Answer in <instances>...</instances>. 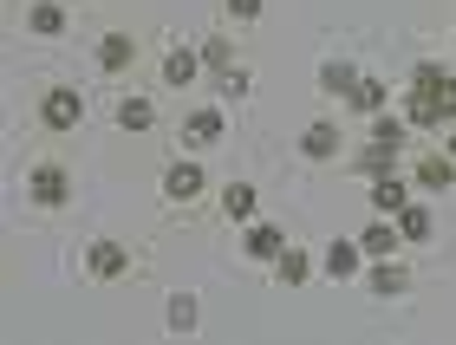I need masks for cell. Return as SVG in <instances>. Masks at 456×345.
<instances>
[{
  "mask_svg": "<svg viewBox=\"0 0 456 345\" xmlns=\"http://www.w3.org/2000/svg\"><path fill=\"white\" fill-rule=\"evenodd\" d=\"M157 189H163V202H170V209H190V202L209 196V170H202L196 156H176V164H163Z\"/></svg>",
  "mask_w": 456,
  "mask_h": 345,
  "instance_id": "obj_2",
  "label": "cell"
},
{
  "mask_svg": "<svg viewBox=\"0 0 456 345\" xmlns=\"http://www.w3.org/2000/svg\"><path fill=\"white\" fill-rule=\"evenodd\" d=\"M398 170H404V144H379V137H371L365 150H352V176H365V182L398 176Z\"/></svg>",
  "mask_w": 456,
  "mask_h": 345,
  "instance_id": "obj_9",
  "label": "cell"
},
{
  "mask_svg": "<svg viewBox=\"0 0 456 345\" xmlns=\"http://www.w3.org/2000/svg\"><path fill=\"white\" fill-rule=\"evenodd\" d=\"M450 164H456V124H450Z\"/></svg>",
  "mask_w": 456,
  "mask_h": 345,
  "instance_id": "obj_27",
  "label": "cell"
},
{
  "mask_svg": "<svg viewBox=\"0 0 456 345\" xmlns=\"http://www.w3.org/2000/svg\"><path fill=\"white\" fill-rule=\"evenodd\" d=\"M281 248H287V235L274 229V221H241V254L248 261H267V268H274Z\"/></svg>",
  "mask_w": 456,
  "mask_h": 345,
  "instance_id": "obj_11",
  "label": "cell"
},
{
  "mask_svg": "<svg viewBox=\"0 0 456 345\" xmlns=\"http://www.w3.org/2000/svg\"><path fill=\"white\" fill-rule=\"evenodd\" d=\"M404 117H371V137H379V144H404Z\"/></svg>",
  "mask_w": 456,
  "mask_h": 345,
  "instance_id": "obj_25",
  "label": "cell"
},
{
  "mask_svg": "<svg viewBox=\"0 0 456 345\" xmlns=\"http://www.w3.org/2000/svg\"><path fill=\"white\" fill-rule=\"evenodd\" d=\"M27 196H33V209H66V202H72V176H66V164H53V156H46V164H33V176H27Z\"/></svg>",
  "mask_w": 456,
  "mask_h": 345,
  "instance_id": "obj_4",
  "label": "cell"
},
{
  "mask_svg": "<svg viewBox=\"0 0 456 345\" xmlns=\"http://www.w3.org/2000/svg\"><path fill=\"white\" fill-rule=\"evenodd\" d=\"M111 117H118V131H157V98L124 92L118 105H111Z\"/></svg>",
  "mask_w": 456,
  "mask_h": 345,
  "instance_id": "obj_16",
  "label": "cell"
},
{
  "mask_svg": "<svg viewBox=\"0 0 456 345\" xmlns=\"http://www.w3.org/2000/svg\"><path fill=\"white\" fill-rule=\"evenodd\" d=\"M274 280H281V287H306V280H314V254L287 241V248H281V261H274Z\"/></svg>",
  "mask_w": 456,
  "mask_h": 345,
  "instance_id": "obj_18",
  "label": "cell"
},
{
  "mask_svg": "<svg viewBox=\"0 0 456 345\" xmlns=\"http://www.w3.org/2000/svg\"><path fill=\"white\" fill-rule=\"evenodd\" d=\"M92 59H98V72L105 78H124L143 59V46H137V33H124V27H111V33H98V46H92Z\"/></svg>",
  "mask_w": 456,
  "mask_h": 345,
  "instance_id": "obj_5",
  "label": "cell"
},
{
  "mask_svg": "<svg viewBox=\"0 0 456 345\" xmlns=\"http://www.w3.org/2000/svg\"><path fill=\"white\" fill-rule=\"evenodd\" d=\"M365 287L379 293V300H404L411 287H418V274L404 268L398 254H385V261H371V274H365Z\"/></svg>",
  "mask_w": 456,
  "mask_h": 345,
  "instance_id": "obj_10",
  "label": "cell"
},
{
  "mask_svg": "<svg viewBox=\"0 0 456 345\" xmlns=\"http://www.w3.org/2000/svg\"><path fill=\"white\" fill-rule=\"evenodd\" d=\"M320 85H326V92H352V85H359V72H352L346 59H333V66L320 72Z\"/></svg>",
  "mask_w": 456,
  "mask_h": 345,
  "instance_id": "obj_24",
  "label": "cell"
},
{
  "mask_svg": "<svg viewBox=\"0 0 456 345\" xmlns=\"http://www.w3.org/2000/svg\"><path fill=\"white\" fill-rule=\"evenodd\" d=\"M216 209H222V221H235V229H241V221H255L261 189H255V182H222V189H216Z\"/></svg>",
  "mask_w": 456,
  "mask_h": 345,
  "instance_id": "obj_12",
  "label": "cell"
},
{
  "mask_svg": "<svg viewBox=\"0 0 456 345\" xmlns=\"http://www.w3.org/2000/svg\"><path fill=\"white\" fill-rule=\"evenodd\" d=\"M222 131H228L222 105H196V111H190V117H183V124H176L183 150H209V144H222Z\"/></svg>",
  "mask_w": 456,
  "mask_h": 345,
  "instance_id": "obj_8",
  "label": "cell"
},
{
  "mask_svg": "<svg viewBox=\"0 0 456 345\" xmlns=\"http://www.w3.org/2000/svg\"><path fill=\"white\" fill-rule=\"evenodd\" d=\"M404 202H411V189H404V170H398V176H379V182H371V209H379V215H398Z\"/></svg>",
  "mask_w": 456,
  "mask_h": 345,
  "instance_id": "obj_20",
  "label": "cell"
},
{
  "mask_svg": "<svg viewBox=\"0 0 456 345\" xmlns=\"http://www.w3.org/2000/svg\"><path fill=\"white\" fill-rule=\"evenodd\" d=\"M78 117H86V98H78V85H46L39 92V131H78Z\"/></svg>",
  "mask_w": 456,
  "mask_h": 345,
  "instance_id": "obj_3",
  "label": "cell"
},
{
  "mask_svg": "<svg viewBox=\"0 0 456 345\" xmlns=\"http://www.w3.org/2000/svg\"><path fill=\"white\" fill-rule=\"evenodd\" d=\"M196 326H202V300H196V293H170V333L190 339Z\"/></svg>",
  "mask_w": 456,
  "mask_h": 345,
  "instance_id": "obj_21",
  "label": "cell"
},
{
  "mask_svg": "<svg viewBox=\"0 0 456 345\" xmlns=\"http://www.w3.org/2000/svg\"><path fill=\"white\" fill-rule=\"evenodd\" d=\"M222 7H228V20H241V27H255V20H261V0H222Z\"/></svg>",
  "mask_w": 456,
  "mask_h": 345,
  "instance_id": "obj_26",
  "label": "cell"
},
{
  "mask_svg": "<svg viewBox=\"0 0 456 345\" xmlns=\"http://www.w3.org/2000/svg\"><path fill=\"white\" fill-rule=\"evenodd\" d=\"M411 176H418V189L437 196V189L456 182V164H450V150H418V156H411Z\"/></svg>",
  "mask_w": 456,
  "mask_h": 345,
  "instance_id": "obj_13",
  "label": "cell"
},
{
  "mask_svg": "<svg viewBox=\"0 0 456 345\" xmlns=\"http://www.w3.org/2000/svg\"><path fill=\"white\" fill-rule=\"evenodd\" d=\"M404 124L411 131H450L456 124V66H444V59H418L411 66Z\"/></svg>",
  "mask_w": 456,
  "mask_h": 345,
  "instance_id": "obj_1",
  "label": "cell"
},
{
  "mask_svg": "<svg viewBox=\"0 0 456 345\" xmlns=\"http://www.w3.org/2000/svg\"><path fill=\"white\" fill-rule=\"evenodd\" d=\"M202 72H209V66H202L196 46H163V59H157V78H163L170 92H190Z\"/></svg>",
  "mask_w": 456,
  "mask_h": 345,
  "instance_id": "obj_6",
  "label": "cell"
},
{
  "mask_svg": "<svg viewBox=\"0 0 456 345\" xmlns=\"http://www.w3.org/2000/svg\"><path fill=\"white\" fill-rule=\"evenodd\" d=\"M320 274H326V280H352V274H365V248H359V241H352V235H339L333 248H326Z\"/></svg>",
  "mask_w": 456,
  "mask_h": 345,
  "instance_id": "obj_15",
  "label": "cell"
},
{
  "mask_svg": "<svg viewBox=\"0 0 456 345\" xmlns=\"http://www.w3.org/2000/svg\"><path fill=\"white\" fill-rule=\"evenodd\" d=\"M391 221H398V235H404V241H430V235H437V215H430V202H404V209L391 215Z\"/></svg>",
  "mask_w": 456,
  "mask_h": 345,
  "instance_id": "obj_19",
  "label": "cell"
},
{
  "mask_svg": "<svg viewBox=\"0 0 456 345\" xmlns=\"http://www.w3.org/2000/svg\"><path fill=\"white\" fill-rule=\"evenodd\" d=\"M66 7H78V0H66Z\"/></svg>",
  "mask_w": 456,
  "mask_h": 345,
  "instance_id": "obj_28",
  "label": "cell"
},
{
  "mask_svg": "<svg viewBox=\"0 0 456 345\" xmlns=\"http://www.w3.org/2000/svg\"><path fill=\"white\" fill-rule=\"evenodd\" d=\"M86 274L98 280V287H111V280L131 274V248H124V241H105V235H98L92 248H86Z\"/></svg>",
  "mask_w": 456,
  "mask_h": 345,
  "instance_id": "obj_7",
  "label": "cell"
},
{
  "mask_svg": "<svg viewBox=\"0 0 456 345\" xmlns=\"http://www.w3.org/2000/svg\"><path fill=\"white\" fill-rule=\"evenodd\" d=\"M27 33L33 39H59L66 33V0H33L27 7Z\"/></svg>",
  "mask_w": 456,
  "mask_h": 345,
  "instance_id": "obj_17",
  "label": "cell"
},
{
  "mask_svg": "<svg viewBox=\"0 0 456 345\" xmlns=\"http://www.w3.org/2000/svg\"><path fill=\"white\" fill-rule=\"evenodd\" d=\"M359 248H365L371 261H385V254H398V221H371V229L359 235Z\"/></svg>",
  "mask_w": 456,
  "mask_h": 345,
  "instance_id": "obj_22",
  "label": "cell"
},
{
  "mask_svg": "<svg viewBox=\"0 0 456 345\" xmlns=\"http://www.w3.org/2000/svg\"><path fill=\"white\" fill-rule=\"evenodd\" d=\"M379 105H385V85H379V78H359V85L346 92V111H359V117L379 111Z\"/></svg>",
  "mask_w": 456,
  "mask_h": 345,
  "instance_id": "obj_23",
  "label": "cell"
},
{
  "mask_svg": "<svg viewBox=\"0 0 456 345\" xmlns=\"http://www.w3.org/2000/svg\"><path fill=\"white\" fill-rule=\"evenodd\" d=\"M300 156H306V164H333V156H339V124H333V117H314V124L300 131Z\"/></svg>",
  "mask_w": 456,
  "mask_h": 345,
  "instance_id": "obj_14",
  "label": "cell"
}]
</instances>
